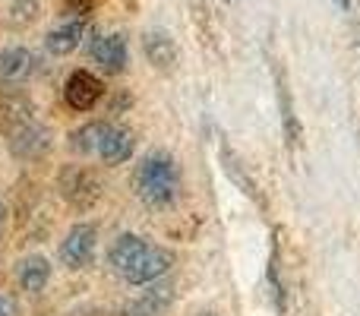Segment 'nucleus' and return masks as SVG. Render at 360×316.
I'll use <instances>...</instances> for the list:
<instances>
[{"mask_svg": "<svg viewBox=\"0 0 360 316\" xmlns=\"http://www.w3.org/2000/svg\"><path fill=\"white\" fill-rule=\"evenodd\" d=\"M108 263H111L114 272L124 282H130V285H149V282L162 279V275L168 272L174 256L165 247L143 241V237H136V234H120L117 241H114L111 253H108Z\"/></svg>", "mask_w": 360, "mask_h": 316, "instance_id": "1", "label": "nucleus"}, {"mask_svg": "<svg viewBox=\"0 0 360 316\" xmlns=\"http://www.w3.org/2000/svg\"><path fill=\"white\" fill-rule=\"evenodd\" d=\"M133 190L149 209H168L180 193V171L177 161L168 152H149L136 165L133 174Z\"/></svg>", "mask_w": 360, "mask_h": 316, "instance_id": "2", "label": "nucleus"}, {"mask_svg": "<svg viewBox=\"0 0 360 316\" xmlns=\"http://www.w3.org/2000/svg\"><path fill=\"white\" fill-rule=\"evenodd\" d=\"M95 244H98L95 225H76L60 241V263L67 269H86L95 256Z\"/></svg>", "mask_w": 360, "mask_h": 316, "instance_id": "3", "label": "nucleus"}, {"mask_svg": "<svg viewBox=\"0 0 360 316\" xmlns=\"http://www.w3.org/2000/svg\"><path fill=\"white\" fill-rule=\"evenodd\" d=\"M60 193L76 209H89V206L98 199L101 184L89 168H67V171L60 174Z\"/></svg>", "mask_w": 360, "mask_h": 316, "instance_id": "4", "label": "nucleus"}, {"mask_svg": "<svg viewBox=\"0 0 360 316\" xmlns=\"http://www.w3.org/2000/svg\"><path fill=\"white\" fill-rule=\"evenodd\" d=\"M133 149H136V139L127 127L117 124H105V133H101V143H98V156L105 165H124V161L133 158Z\"/></svg>", "mask_w": 360, "mask_h": 316, "instance_id": "5", "label": "nucleus"}, {"mask_svg": "<svg viewBox=\"0 0 360 316\" xmlns=\"http://www.w3.org/2000/svg\"><path fill=\"white\" fill-rule=\"evenodd\" d=\"M101 92H105L101 80L86 73V70H76L67 80V86H63V99H67V105L76 108V111H89V108L101 99Z\"/></svg>", "mask_w": 360, "mask_h": 316, "instance_id": "6", "label": "nucleus"}, {"mask_svg": "<svg viewBox=\"0 0 360 316\" xmlns=\"http://www.w3.org/2000/svg\"><path fill=\"white\" fill-rule=\"evenodd\" d=\"M92 61L98 63L105 73H120L130 61V51H127V38L124 35H98L89 48Z\"/></svg>", "mask_w": 360, "mask_h": 316, "instance_id": "7", "label": "nucleus"}, {"mask_svg": "<svg viewBox=\"0 0 360 316\" xmlns=\"http://www.w3.org/2000/svg\"><path fill=\"white\" fill-rule=\"evenodd\" d=\"M82 38H86V19L76 16V19H70V23L51 29L48 38H44V44H48V51L54 57H67V54H73V51L79 48Z\"/></svg>", "mask_w": 360, "mask_h": 316, "instance_id": "8", "label": "nucleus"}, {"mask_svg": "<svg viewBox=\"0 0 360 316\" xmlns=\"http://www.w3.org/2000/svg\"><path fill=\"white\" fill-rule=\"evenodd\" d=\"M10 146L16 156H38V152L48 149V133L35 120H22L10 130Z\"/></svg>", "mask_w": 360, "mask_h": 316, "instance_id": "9", "label": "nucleus"}, {"mask_svg": "<svg viewBox=\"0 0 360 316\" xmlns=\"http://www.w3.org/2000/svg\"><path fill=\"white\" fill-rule=\"evenodd\" d=\"M32 73V54L19 44L0 51V86H16Z\"/></svg>", "mask_w": 360, "mask_h": 316, "instance_id": "10", "label": "nucleus"}, {"mask_svg": "<svg viewBox=\"0 0 360 316\" xmlns=\"http://www.w3.org/2000/svg\"><path fill=\"white\" fill-rule=\"evenodd\" d=\"M143 51H146V57H149V63L155 70H171L177 63V48H174V42H171L168 32H146Z\"/></svg>", "mask_w": 360, "mask_h": 316, "instance_id": "11", "label": "nucleus"}, {"mask_svg": "<svg viewBox=\"0 0 360 316\" xmlns=\"http://www.w3.org/2000/svg\"><path fill=\"white\" fill-rule=\"evenodd\" d=\"M51 282V263L44 256H29V260L19 263V288L29 294L44 291Z\"/></svg>", "mask_w": 360, "mask_h": 316, "instance_id": "12", "label": "nucleus"}, {"mask_svg": "<svg viewBox=\"0 0 360 316\" xmlns=\"http://www.w3.org/2000/svg\"><path fill=\"white\" fill-rule=\"evenodd\" d=\"M171 298H174V291H171L168 285L165 288H152V291H146L143 298H136L130 307L124 310V316H162L168 310Z\"/></svg>", "mask_w": 360, "mask_h": 316, "instance_id": "13", "label": "nucleus"}, {"mask_svg": "<svg viewBox=\"0 0 360 316\" xmlns=\"http://www.w3.org/2000/svg\"><path fill=\"white\" fill-rule=\"evenodd\" d=\"M221 165H224V171H228V177L234 180L237 187H240L247 196H253L256 203H262L259 199V190H256V184H253V177H250L247 171H243V165H240V158L231 152V146L228 143H221Z\"/></svg>", "mask_w": 360, "mask_h": 316, "instance_id": "14", "label": "nucleus"}, {"mask_svg": "<svg viewBox=\"0 0 360 316\" xmlns=\"http://www.w3.org/2000/svg\"><path fill=\"white\" fill-rule=\"evenodd\" d=\"M101 133H105V124H86L70 137V146H73V152H79V156H95L98 143H101Z\"/></svg>", "mask_w": 360, "mask_h": 316, "instance_id": "15", "label": "nucleus"}, {"mask_svg": "<svg viewBox=\"0 0 360 316\" xmlns=\"http://www.w3.org/2000/svg\"><path fill=\"white\" fill-rule=\"evenodd\" d=\"M278 105H281V120H285V133H288V146H300V124L294 118V108H291V95H288L285 80H278Z\"/></svg>", "mask_w": 360, "mask_h": 316, "instance_id": "16", "label": "nucleus"}, {"mask_svg": "<svg viewBox=\"0 0 360 316\" xmlns=\"http://www.w3.org/2000/svg\"><path fill=\"white\" fill-rule=\"evenodd\" d=\"M38 16V0H10V19L16 25H29Z\"/></svg>", "mask_w": 360, "mask_h": 316, "instance_id": "17", "label": "nucleus"}, {"mask_svg": "<svg viewBox=\"0 0 360 316\" xmlns=\"http://www.w3.org/2000/svg\"><path fill=\"white\" fill-rule=\"evenodd\" d=\"M0 316H16V304L6 294H0Z\"/></svg>", "mask_w": 360, "mask_h": 316, "instance_id": "18", "label": "nucleus"}, {"mask_svg": "<svg viewBox=\"0 0 360 316\" xmlns=\"http://www.w3.org/2000/svg\"><path fill=\"white\" fill-rule=\"evenodd\" d=\"M4 222H6V209H4V203H0V231H4Z\"/></svg>", "mask_w": 360, "mask_h": 316, "instance_id": "19", "label": "nucleus"}, {"mask_svg": "<svg viewBox=\"0 0 360 316\" xmlns=\"http://www.w3.org/2000/svg\"><path fill=\"white\" fill-rule=\"evenodd\" d=\"M338 4H342V10H348V6H351V0H338Z\"/></svg>", "mask_w": 360, "mask_h": 316, "instance_id": "20", "label": "nucleus"}, {"mask_svg": "<svg viewBox=\"0 0 360 316\" xmlns=\"http://www.w3.org/2000/svg\"><path fill=\"white\" fill-rule=\"evenodd\" d=\"M199 316H218V313H212V310H205V313H199Z\"/></svg>", "mask_w": 360, "mask_h": 316, "instance_id": "21", "label": "nucleus"}]
</instances>
